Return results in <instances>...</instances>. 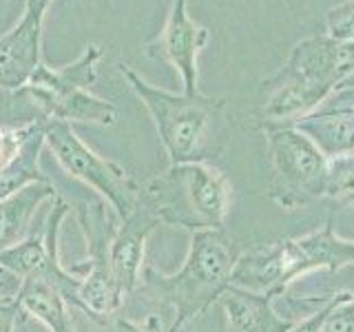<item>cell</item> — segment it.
<instances>
[{
	"mask_svg": "<svg viewBox=\"0 0 354 332\" xmlns=\"http://www.w3.org/2000/svg\"><path fill=\"white\" fill-rule=\"evenodd\" d=\"M120 73L151 113L171 164H215L230 144V116L224 98L173 93L160 89L120 62Z\"/></svg>",
	"mask_w": 354,
	"mask_h": 332,
	"instance_id": "cell-1",
	"label": "cell"
},
{
	"mask_svg": "<svg viewBox=\"0 0 354 332\" xmlns=\"http://www.w3.org/2000/svg\"><path fill=\"white\" fill-rule=\"evenodd\" d=\"M239 255L235 241L226 235L224 228L199 230L191 235V250L177 273L164 275L153 266H144L140 279L142 290L155 302L175 310L169 332H177L188 321L206 315V310L230 286Z\"/></svg>",
	"mask_w": 354,
	"mask_h": 332,
	"instance_id": "cell-2",
	"label": "cell"
},
{
	"mask_svg": "<svg viewBox=\"0 0 354 332\" xmlns=\"http://www.w3.org/2000/svg\"><path fill=\"white\" fill-rule=\"evenodd\" d=\"M350 264H354V241L337 237L332 219H328L324 228L306 237L259 243L241 252L230 286L279 297L299 275L317 268H330L335 273Z\"/></svg>",
	"mask_w": 354,
	"mask_h": 332,
	"instance_id": "cell-3",
	"label": "cell"
},
{
	"mask_svg": "<svg viewBox=\"0 0 354 332\" xmlns=\"http://www.w3.org/2000/svg\"><path fill=\"white\" fill-rule=\"evenodd\" d=\"M142 204L160 224L219 230L230 210V182L215 164H171L142 184Z\"/></svg>",
	"mask_w": 354,
	"mask_h": 332,
	"instance_id": "cell-4",
	"label": "cell"
},
{
	"mask_svg": "<svg viewBox=\"0 0 354 332\" xmlns=\"http://www.w3.org/2000/svg\"><path fill=\"white\" fill-rule=\"evenodd\" d=\"M272 175L268 195L277 204L295 210L310 199L324 197L330 160L306 133L292 124H263Z\"/></svg>",
	"mask_w": 354,
	"mask_h": 332,
	"instance_id": "cell-5",
	"label": "cell"
},
{
	"mask_svg": "<svg viewBox=\"0 0 354 332\" xmlns=\"http://www.w3.org/2000/svg\"><path fill=\"white\" fill-rule=\"evenodd\" d=\"M111 206H106L104 199L88 202L80 208V228L84 232L88 257L84 264H77L71 273L80 275V290H77V310H82L88 319L95 321L97 326H111L113 319L120 315L124 297L113 279L109 261V246L113 239L115 224L111 215ZM115 213V210H113Z\"/></svg>",
	"mask_w": 354,
	"mask_h": 332,
	"instance_id": "cell-6",
	"label": "cell"
},
{
	"mask_svg": "<svg viewBox=\"0 0 354 332\" xmlns=\"http://www.w3.org/2000/svg\"><path fill=\"white\" fill-rule=\"evenodd\" d=\"M47 147L62 164V169L75 180L91 186L104 202L115 210L120 219L136 213L142 204V184L124 166L97 155L75 136L71 124L49 120Z\"/></svg>",
	"mask_w": 354,
	"mask_h": 332,
	"instance_id": "cell-7",
	"label": "cell"
},
{
	"mask_svg": "<svg viewBox=\"0 0 354 332\" xmlns=\"http://www.w3.org/2000/svg\"><path fill=\"white\" fill-rule=\"evenodd\" d=\"M71 206L60 195L53 199L51 213L47 217V226H44L42 235H31L20 241L18 246L0 252V261H3L9 270H14L22 279H38L44 284H51L53 288L64 295L69 306L77 308V290H80V275L66 270L60 264L58 255V237L62 221L69 217Z\"/></svg>",
	"mask_w": 354,
	"mask_h": 332,
	"instance_id": "cell-8",
	"label": "cell"
},
{
	"mask_svg": "<svg viewBox=\"0 0 354 332\" xmlns=\"http://www.w3.org/2000/svg\"><path fill=\"white\" fill-rule=\"evenodd\" d=\"M208 40V29L188 16V0H173L162 31L147 42L144 51L155 60L169 62L182 77L184 93L193 95L199 91L197 60Z\"/></svg>",
	"mask_w": 354,
	"mask_h": 332,
	"instance_id": "cell-9",
	"label": "cell"
},
{
	"mask_svg": "<svg viewBox=\"0 0 354 332\" xmlns=\"http://www.w3.org/2000/svg\"><path fill=\"white\" fill-rule=\"evenodd\" d=\"M47 5L25 3L18 25L0 36V89L20 91L42 62V27Z\"/></svg>",
	"mask_w": 354,
	"mask_h": 332,
	"instance_id": "cell-10",
	"label": "cell"
},
{
	"mask_svg": "<svg viewBox=\"0 0 354 332\" xmlns=\"http://www.w3.org/2000/svg\"><path fill=\"white\" fill-rule=\"evenodd\" d=\"M283 66L332 93L354 73V42L337 40L328 33L304 38L290 49Z\"/></svg>",
	"mask_w": 354,
	"mask_h": 332,
	"instance_id": "cell-11",
	"label": "cell"
},
{
	"mask_svg": "<svg viewBox=\"0 0 354 332\" xmlns=\"http://www.w3.org/2000/svg\"><path fill=\"white\" fill-rule=\"evenodd\" d=\"M330 93L288 66L266 77L259 91V120L263 124H295L297 120L313 113Z\"/></svg>",
	"mask_w": 354,
	"mask_h": 332,
	"instance_id": "cell-12",
	"label": "cell"
},
{
	"mask_svg": "<svg viewBox=\"0 0 354 332\" xmlns=\"http://www.w3.org/2000/svg\"><path fill=\"white\" fill-rule=\"evenodd\" d=\"M158 226L160 219L144 204H140L136 213L118 221L109 246V261L113 279L124 299L136 293V288L140 286L144 270V243Z\"/></svg>",
	"mask_w": 354,
	"mask_h": 332,
	"instance_id": "cell-13",
	"label": "cell"
},
{
	"mask_svg": "<svg viewBox=\"0 0 354 332\" xmlns=\"http://www.w3.org/2000/svg\"><path fill=\"white\" fill-rule=\"evenodd\" d=\"M18 95L29 98L33 104L42 111V118L66 122H80V124H95V127H115L118 124V109L113 102L93 95L88 89H71V91L51 93L42 89L25 84L16 91Z\"/></svg>",
	"mask_w": 354,
	"mask_h": 332,
	"instance_id": "cell-14",
	"label": "cell"
},
{
	"mask_svg": "<svg viewBox=\"0 0 354 332\" xmlns=\"http://www.w3.org/2000/svg\"><path fill=\"white\" fill-rule=\"evenodd\" d=\"M292 127L306 133L328 160L354 153V109L335 91Z\"/></svg>",
	"mask_w": 354,
	"mask_h": 332,
	"instance_id": "cell-15",
	"label": "cell"
},
{
	"mask_svg": "<svg viewBox=\"0 0 354 332\" xmlns=\"http://www.w3.org/2000/svg\"><path fill=\"white\" fill-rule=\"evenodd\" d=\"M224 308L228 332H290L292 319H283L274 310V295L252 293L239 286H228L217 299Z\"/></svg>",
	"mask_w": 354,
	"mask_h": 332,
	"instance_id": "cell-16",
	"label": "cell"
},
{
	"mask_svg": "<svg viewBox=\"0 0 354 332\" xmlns=\"http://www.w3.org/2000/svg\"><path fill=\"white\" fill-rule=\"evenodd\" d=\"M58 197L51 182H36L0 199V252L18 246L29 237L31 219L38 208Z\"/></svg>",
	"mask_w": 354,
	"mask_h": 332,
	"instance_id": "cell-17",
	"label": "cell"
},
{
	"mask_svg": "<svg viewBox=\"0 0 354 332\" xmlns=\"http://www.w3.org/2000/svg\"><path fill=\"white\" fill-rule=\"evenodd\" d=\"M47 124L49 118L31 120L27 138L7 164L0 166V199L14 195L20 188L36 182H49L40 171V153L47 147Z\"/></svg>",
	"mask_w": 354,
	"mask_h": 332,
	"instance_id": "cell-18",
	"label": "cell"
},
{
	"mask_svg": "<svg viewBox=\"0 0 354 332\" xmlns=\"http://www.w3.org/2000/svg\"><path fill=\"white\" fill-rule=\"evenodd\" d=\"M100 60H102V47L91 42V44H86L82 55H77L69 64L49 66L42 60L27 84L42 89V91H51V93L71 91V89H88V91H91V86L97 80Z\"/></svg>",
	"mask_w": 354,
	"mask_h": 332,
	"instance_id": "cell-19",
	"label": "cell"
},
{
	"mask_svg": "<svg viewBox=\"0 0 354 332\" xmlns=\"http://www.w3.org/2000/svg\"><path fill=\"white\" fill-rule=\"evenodd\" d=\"M16 302L20 315L40 321L42 326L49 328V332H75L69 313V302L51 284L38 279H22V288Z\"/></svg>",
	"mask_w": 354,
	"mask_h": 332,
	"instance_id": "cell-20",
	"label": "cell"
},
{
	"mask_svg": "<svg viewBox=\"0 0 354 332\" xmlns=\"http://www.w3.org/2000/svg\"><path fill=\"white\" fill-rule=\"evenodd\" d=\"M326 195L339 204L354 206V153L330 160Z\"/></svg>",
	"mask_w": 354,
	"mask_h": 332,
	"instance_id": "cell-21",
	"label": "cell"
},
{
	"mask_svg": "<svg viewBox=\"0 0 354 332\" xmlns=\"http://www.w3.org/2000/svg\"><path fill=\"white\" fill-rule=\"evenodd\" d=\"M321 332H354V295L343 293L335 297Z\"/></svg>",
	"mask_w": 354,
	"mask_h": 332,
	"instance_id": "cell-22",
	"label": "cell"
},
{
	"mask_svg": "<svg viewBox=\"0 0 354 332\" xmlns=\"http://www.w3.org/2000/svg\"><path fill=\"white\" fill-rule=\"evenodd\" d=\"M326 33L337 40L354 42V0H343L326 14Z\"/></svg>",
	"mask_w": 354,
	"mask_h": 332,
	"instance_id": "cell-23",
	"label": "cell"
},
{
	"mask_svg": "<svg viewBox=\"0 0 354 332\" xmlns=\"http://www.w3.org/2000/svg\"><path fill=\"white\" fill-rule=\"evenodd\" d=\"M115 332H164L162 328V319L158 315H149L144 321H131L127 317L118 315L111 324Z\"/></svg>",
	"mask_w": 354,
	"mask_h": 332,
	"instance_id": "cell-24",
	"label": "cell"
},
{
	"mask_svg": "<svg viewBox=\"0 0 354 332\" xmlns=\"http://www.w3.org/2000/svg\"><path fill=\"white\" fill-rule=\"evenodd\" d=\"M22 288V277L0 261V302H16Z\"/></svg>",
	"mask_w": 354,
	"mask_h": 332,
	"instance_id": "cell-25",
	"label": "cell"
},
{
	"mask_svg": "<svg viewBox=\"0 0 354 332\" xmlns=\"http://www.w3.org/2000/svg\"><path fill=\"white\" fill-rule=\"evenodd\" d=\"M332 302H335V297H328L326 299V304L321 310H317V313H313L310 317L301 319V321H297V324L290 328V332H321V324H324V319L328 315V310L332 306Z\"/></svg>",
	"mask_w": 354,
	"mask_h": 332,
	"instance_id": "cell-26",
	"label": "cell"
},
{
	"mask_svg": "<svg viewBox=\"0 0 354 332\" xmlns=\"http://www.w3.org/2000/svg\"><path fill=\"white\" fill-rule=\"evenodd\" d=\"M18 315V302H0V332H16Z\"/></svg>",
	"mask_w": 354,
	"mask_h": 332,
	"instance_id": "cell-27",
	"label": "cell"
},
{
	"mask_svg": "<svg viewBox=\"0 0 354 332\" xmlns=\"http://www.w3.org/2000/svg\"><path fill=\"white\" fill-rule=\"evenodd\" d=\"M27 3H38V5H51V0H27Z\"/></svg>",
	"mask_w": 354,
	"mask_h": 332,
	"instance_id": "cell-28",
	"label": "cell"
},
{
	"mask_svg": "<svg viewBox=\"0 0 354 332\" xmlns=\"http://www.w3.org/2000/svg\"><path fill=\"white\" fill-rule=\"evenodd\" d=\"M341 86H354V73H352V75H350V77H348V80H346V82H343Z\"/></svg>",
	"mask_w": 354,
	"mask_h": 332,
	"instance_id": "cell-29",
	"label": "cell"
}]
</instances>
